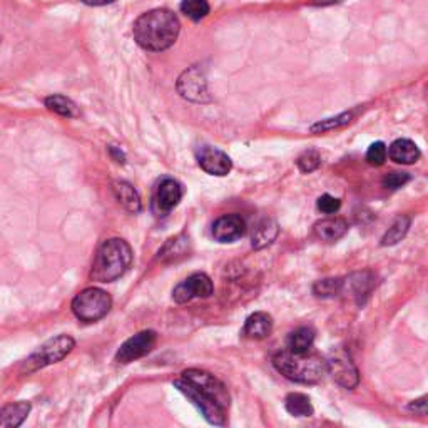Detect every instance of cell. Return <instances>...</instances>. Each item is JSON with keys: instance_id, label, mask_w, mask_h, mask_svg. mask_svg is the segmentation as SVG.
<instances>
[{"instance_id": "4dcf8cb0", "label": "cell", "mask_w": 428, "mask_h": 428, "mask_svg": "<svg viewBox=\"0 0 428 428\" xmlns=\"http://www.w3.org/2000/svg\"><path fill=\"white\" fill-rule=\"evenodd\" d=\"M387 156H388L387 146L380 141L373 142L367 151V161H368V165H372V166H382L383 162L387 161Z\"/></svg>"}, {"instance_id": "52a82bcc", "label": "cell", "mask_w": 428, "mask_h": 428, "mask_svg": "<svg viewBox=\"0 0 428 428\" xmlns=\"http://www.w3.org/2000/svg\"><path fill=\"white\" fill-rule=\"evenodd\" d=\"M174 387L181 393H184L187 400H191L196 407L199 408V412L203 413V417L208 420L211 425H224L226 423V408L218 405L214 400H211L206 395H203L198 388L192 387L189 382H186L184 378H179L174 382Z\"/></svg>"}, {"instance_id": "ffe728a7", "label": "cell", "mask_w": 428, "mask_h": 428, "mask_svg": "<svg viewBox=\"0 0 428 428\" xmlns=\"http://www.w3.org/2000/svg\"><path fill=\"white\" fill-rule=\"evenodd\" d=\"M28 413H31V403L28 402L9 403L0 410V428L21 427Z\"/></svg>"}, {"instance_id": "5b68a950", "label": "cell", "mask_w": 428, "mask_h": 428, "mask_svg": "<svg viewBox=\"0 0 428 428\" xmlns=\"http://www.w3.org/2000/svg\"><path fill=\"white\" fill-rule=\"evenodd\" d=\"M75 341L69 335H59L56 338L46 341L44 345L38 346L37 352H33L22 365V373H33L37 370L49 367L61 360H64L72 350H74Z\"/></svg>"}, {"instance_id": "44dd1931", "label": "cell", "mask_w": 428, "mask_h": 428, "mask_svg": "<svg viewBox=\"0 0 428 428\" xmlns=\"http://www.w3.org/2000/svg\"><path fill=\"white\" fill-rule=\"evenodd\" d=\"M278 236V224L275 219H263L256 224L253 231L251 244L254 249H263L275 241Z\"/></svg>"}, {"instance_id": "6da1fadb", "label": "cell", "mask_w": 428, "mask_h": 428, "mask_svg": "<svg viewBox=\"0 0 428 428\" xmlns=\"http://www.w3.org/2000/svg\"><path fill=\"white\" fill-rule=\"evenodd\" d=\"M181 24L167 9H154L134 22V38L144 51L161 52L169 49L179 36Z\"/></svg>"}, {"instance_id": "3957f363", "label": "cell", "mask_w": 428, "mask_h": 428, "mask_svg": "<svg viewBox=\"0 0 428 428\" xmlns=\"http://www.w3.org/2000/svg\"><path fill=\"white\" fill-rule=\"evenodd\" d=\"M273 365L283 377L303 385L318 383L328 372V363L318 355L296 353L291 350L275 355Z\"/></svg>"}, {"instance_id": "ac0fdd59", "label": "cell", "mask_w": 428, "mask_h": 428, "mask_svg": "<svg viewBox=\"0 0 428 428\" xmlns=\"http://www.w3.org/2000/svg\"><path fill=\"white\" fill-rule=\"evenodd\" d=\"M189 238L186 234H177V236L167 239V243L160 249V259L162 263L179 261V259L189 256Z\"/></svg>"}, {"instance_id": "836d02e7", "label": "cell", "mask_w": 428, "mask_h": 428, "mask_svg": "<svg viewBox=\"0 0 428 428\" xmlns=\"http://www.w3.org/2000/svg\"><path fill=\"white\" fill-rule=\"evenodd\" d=\"M408 410L420 413V415H428V395L418 398V400H413L408 405Z\"/></svg>"}, {"instance_id": "e0dca14e", "label": "cell", "mask_w": 428, "mask_h": 428, "mask_svg": "<svg viewBox=\"0 0 428 428\" xmlns=\"http://www.w3.org/2000/svg\"><path fill=\"white\" fill-rule=\"evenodd\" d=\"M388 156L397 165H413L420 160V149L410 139H397L388 149Z\"/></svg>"}, {"instance_id": "277c9868", "label": "cell", "mask_w": 428, "mask_h": 428, "mask_svg": "<svg viewBox=\"0 0 428 428\" xmlns=\"http://www.w3.org/2000/svg\"><path fill=\"white\" fill-rule=\"evenodd\" d=\"M113 298L100 288H85L72 300V313L84 323H95L110 311Z\"/></svg>"}, {"instance_id": "9a60e30c", "label": "cell", "mask_w": 428, "mask_h": 428, "mask_svg": "<svg viewBox=\"0 0 428 428\" xmlns=\"http://www.w3.org/2000/svg\"><path fill=\"white\" fill-rule=\"evenodd\" d=\"M177 89L182 98L191 99V100H203V95L206 94V83L201 77L198 71H189L184 72V75L179 79Z\"/></svg>"}, {"instance_id": "9c48e42d", "label": "cell", "mask_w": 428, "mask_h": 428, "mask_svg": "<svg viewBox=\"0 0 428 428\" xmlns=\"http://www.w3.org/2000/svg\"><path fill=\"white\" fill-rule=\"evenodd\" d=\"M326 363H328V372L336 383L341 385L343 388H348V390L357 387L360 382L358 370L345 350H336L335 353H331Z\"/></svg>"}, {"instance_id": "5bb4252c", "label": "cell", "mask_w": 428, "mask_h": 428, "mask_svg": "<svg viewBox=\"0 0 428 428\" xmlns=\"http://www.w3.org/2000/svg\"><path fill=\"white\" fill-rule=\"evenodd\" d=\"M313 233L321 241L333 243L348 233V223L341 218H326L313 226Z\"/></svg>"}, {"instance_id": "4316f807", "label": "cell", "mask_w": 428, "mask_h": 428, "mask_svg": "<svg viewBox=\"0 0 428 428\" xmlns=\"http://www.w3.org/2000/svg\"><path fill=\"white\" fill-rule=\"evenodd\" d=\"M353 113H343L340 115H336V118H331V119H325V121H320L313 124V126L310 127V131L313 134H323V132H330L333 131V129H340L346 126V124L352 122L353 119Z\"/></svg>"}, {"instance_id": "4fadbf2b", "label": "cell", "mask_w": 428, "mask_h": 428, "mask_svg": "<svg viewBox=\"0 0 428 428\" xmlns=\"http://www.w3.org/2000/svg\"><path fill=\"white\" fill-rule=\"evenodd\" d=\"M198 165L201 169L211 176H226L231 171L233 162H231L228 154L219 151V149L203 146L198 149Z\"/></svg>"}, {"instance_id": "e575fe53", "label": "cell", "mask_w": 428, "mask_h": 428, "mask_svg": "<svg viewBox=\"0 0 428 428\" xmlns=\"http://www.w3.org/2000/svg\"><path fill=\"white\" fill-rule=\"evenodd\" d=\"M83 2H84V4H88V6L99 7V6H105V4L114 2V0H83Z\"/></svg>"}, {"instance_id": "d6986e66", "label": "cell", "mask_w": 428, "mask_h": 428, "mask_svg": "<svg viewBox=\"0 0 428 428\" xmlns=\"http://www.w3.org/2000/svg\"><path fill=\"white\" fill-rule=\"evenodd\" d=\"M113 192L118 199V203L122 206L129 213L137 214L141 211V198L137 191L126 181H115L113 184Z\"/></svg>"}, {"instance_id": "603a6c76", "label": "cell", "mask_w": 428, "mask_h": 428, "mask_svg": "<svg viewBox=\"0 0 428 428\" xmlns=\"http://www.w3.org/2000/svg\"><path fill=\"white\" fill-rule=\"evenodd\" d=\"M285 407L293 417H311L313 415V405L310 398L303 393H290L285 400Z\"/></svg>"}, {"instance_id": "d6a6232c", "label": "cell", "mask_w": 428, "mask_h": 428, "mask_svg": "<svg viewBox=\"0 0 428 428\" xmlns=\"http://www.w3.org/2000/svg\"><path fill=\"white\" fill-rule=\"evenodd\" d=\"M340 206H341V201L338 198H333V196H330V194H323L318 199V209L325 214L336 213V211L340 209Z\"/></svg>"}, {"instance_id": "2e32d148", "label": "cell", "mask_w": 428, "mask_h": 428, "mask_svg": "<svg viewBox=\"0 0 428 428\" xmlns=\"http://www.w3.org/2000/svg\"><path fill=\"white\" fill-rule=\"evenodd\" d=\"M273 331V318L268 313L258 311L249 316L244 323L243 335L249 340H264L266 336L271 335Z\"/></svg>"}, {"instance_id": "d4e9b609", "label": "cell", "mask_w": 428, "mask_h": 428, "mask_svg": "<svg viewBox=\"0 0 428 428\" xmlns=\"http://www.w3.org/2000/svg\"><path fill=\"white\" fill-rule=\"evenodd\" d=\"M46 105L51 110H54L56 114L62 115V118H77L80 114L79 108L71 99L64 98V95H49L46 99Z\"/></svg>"}, {"instance_id": "ba28073f", "label": "cell", "mask_w": 428, "mask_h": 428, "mask_svg": "<svg viewBox=\"0 0 428 428\" xmlns=\"http://www.w3.org/2000/svg\"><path fill=\"white\" fill-rule=\"evenodd\" d=\"M156 341L157 335L156 331L152 330L141 331V333L131 336V338L118 350V353H115V362L127 365L131 362H136L139 358L146 357L147 353H151L154 350Z\"/></svg>"}, {"instance_id": "484cf974", "label": "cell", "mask_w": 428, "mask_h": 428, "mask_svg": "<svg viewBox=\"0 0 428 428\" xmlns=\"http://www.w3.org/2000/svg\"><path fill=\"white\" fill-rule=\"evenodd\" d=\"M373 283H372V278H370L368 273H362V275H353L352 278H350L348 281L343 283V290L345 288H350V293L357 298L358 303H363L362 298L363 296H368L370 290H372Z\"/></svg>"}, {"instance_id": "7402d4cb", "label": "cell", "mask_w": 428, "mask_h": 428, "mask_svg": "<svg viewBox=\"0 0 428 428\" xmlns=\"http://www.w3.org/2000/svg\"><path fill=\"white\" fill-rule=\"evenodd\" d=\"M315 331L310 326H301L288 336V350L296 353H308L313 346Z\"/></svg>"}, {"instance_id": "8992f818", "label": "cell", "mask_w": 428, "mask_h": 428, "mask_svg": "<svg viewBox=\"0 0 428 428\" xmlns=\"http://www.w3.org/2000/svg\"><path fill=\"white\" fill-rule=\"evenodd\" d=\"M182 378H184L186 382H189L192 387L198 388L203 395L211 398V400H214L218 405L228 410L229 400H231L228 388H226L224 385L214 377V375L203 372V370L191 368V370H186V372H182Z\"/></svg>"}, {"instance_id": "f546056e", "label": "cell", "mask_w": 428, "mask_h": 428, "mask_svg": "<svg viewBox=\"0 0 428 428\" xmlns=\"http://www.w3.org/2000/svg\"><path fill=\"white\" fill-rule=\"evenodd\" d=\"M298 167H300L301 172H305V174H310V172L316 171L321 165V156L318 151H315V149H310V151H305L301 154L300 157H298L296 161Z\"/></svg>"}, {"instance_id": "1f68e13d", "label": "cell", "mask_w": 428, "mask_h": 428, "mask_svg": "<svg viewBox=\"0 0 428 428\" xmlns=\"http://www.w3.org/2000/svg\"><path fill=\"white\" fill-rule=\"evenodd\" d=\"M410 181V176L408 172H392L383 179V186L387 189H398V187H403L407 182Z\"/></svg>"}, {"instance_id": "8fae6325", "label": "cell", "mask_w": 428, "mask_h": 428, "mask_svg": "<svg viewBox=\"0 0 428 428\" xmlns=\"http://www.w3.org/2000/svg\"><path fill=\"white\" fill-rule=\"evenodd\" d=\"M182 198V187L177 181L166 177L156 186L152 196V209L157 216H166L179 204Z\"/></svg>"}, {"instance_id": "83f0119b", "label": "cell", "mask_w": 428, "mask_h": 428, "mask_svg": "<svg viewBox=\"0 0 428 428\" xmlns=\"http://www.w3.org/2000/svg\"><path fill=\"white\" fill-rule=\"evenodd\" d=\"M343 280L340 278H328V280L316 281L313 286V293L318 298H333L343 293Z\"/></svg>"}, {"instance_id": "30bf717a", "label": "cell", "mask_w": 428, "mask_h": 428, "mask_svg": "<svg viewBox=\"0 0 428 428\" xmlns=\"http://www.w3.org/2000/svg\"><path fill=\"white\" fill-rule=\"evenodd\" d=\"M214 286L213 281L204 273H194L189 278H186L184 281H181L179 285L172 291V300L176 303H187L194 298H209L213 295Z\"/></svg>"}, {"instance_id": "cb8c5ba5", "label": "cell", "mask_w": 428, "mask_h": 428, "mask_svg": "<svg viewBox=\"0 0 428 428\" xmlns=\"http://www.w3.org/2000/svg\"><path fill=\"white\" fill-rule=\"evenodd\" d=\"M408 228H410V218L408 216H400L393 221V224L388 228L385 236L382 238L383 246H393V244L400 243L407 236Z\"/></svg>"}, {"instance_id": "7a4b0ae2", "label": "cell", "mask_w": 428, "mask_h": 428, "mask_svg": "<svg viewBox=\"0 0 428 428\" xmlns=\"http://www.w3.org/2000/svg\"><path fill=\"white\" fill-rule=\"evenodd\" d=\"M132 263V248L121 238H110L100 244L95 253L90 280L110 283L121 278Z\"/></svg>"}, {"instance_id": "f1b7e54d", "label": "cell", "mask_w": 428, "mask_h": 428, "mask_svg": "<svg viewBox=\"0 0 428 428\" xmlns=\"http://www.w3.org/2000/svg\"><path fill=\"white\" fill-rule=\"evenodd\" d=\"M181 11L191 21H201L209 14L208 0H182Z\"/></svg>"}, {"instance_id": "7c38bea8", "label": "cell", "mask_w": 428, "mask_h": 428, "mask_svg": "<svg viewBox=\"0 0 428 428\" xmlns=\"http://www.w3.org/2000/svg\"><path fill=\"white\" fill-rule=\"evenodd\" d=\"M211 233L218 243H233L246 233V223L239 214H226L214 221Z\"/></svg>"}, {"instance_id": "d590c367", "label": "cell", "mask_w": 428, "mask_h": 428, "mask_svg": "<svg viewBox=\"0 0 428 428\" xmlns=\"http://www.w3.org/2000/svg\"><path fill=\"white\" fill-rule=\"evenodd\" d=\"M335 2H340V0H313V4H316V6H326V4H335Z\"/></svg>"}]
</instances>
